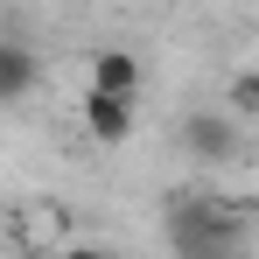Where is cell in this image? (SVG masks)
Wrapping results in <instances>:
<instances>
[{
  "mask_svg": "<svg viewBox=\"0 0 259 259\" xmlns=\"http://www.w3.org/2000/svg\"><path fill=\"white\" fill-rule=\"evenodd\" d=\"M224 112H231V119H252V112H259V77H252V70H238V77H231Z\"/></svg>",
  "mask_w": 259,
  "mask_h": 259,
  "instance_id": "8992f818",
  "label": "cell"
},
{
  "mask_svg": "<svg viewBox=\"0 0 259 259\" xmlns=\"http://www.w3.org/2000/svg\"><path fill=\"white\" fill-rule=\"evenodd\" d=\"M84 91L140 98V56H133V49H98V56H91V84H84Z\"/></svg>",
  "mask_w": 259,
  "mask_h": 259,
  "instance_id": "277c9868",
  "label": "cell"
},
{
  "mask_svg": "<svg viewBox=\"0 0 259 259\" xmlns=\"http://www.w3.org/2000/svg\"><path fill=\"white\" fill-rule=\"evenodd\" d=\"M84 133H91V140H105V147H119V140L133 133V98L84 91Z\"/></svg>",
  "mask_w": 259,
  "mask_h": 259,
  "instance_id": "3957f363",
  "label": "cell"
},
{
  "mask_svg": "<svg viewBox=\"0 0 259 259\" xmlns=\"http://www.w3.org/2000/svg\"><path fill=\"white\" fill-rule=\"evenodd\" d=\"M175 259H245V252H175Z\"/></svg>",
  "mask_w": 259,
  "mask_h": 259,
  "instance_id": "ba28073f",
  "label": "cell"
},
{
  "mask_svg": "<svg viewBox=\"0 0 259 259\" xmlns=\"http://www.w3.org/2000/svg\"><path fill=\"white\" fill-rule=\"evenodd\" d=\"M63 259H112V252H98V245H70Z\"/></svg>",
  "mask_w": 259,
  "mask_h": 259,
  "instance_id": "52a82bcc",
  "label": "cell"
},
{
  "mask_svg": "<svg viewBox=\"0 0 259 259\" xmlns=\"http://www.w3.org/2000/svg\"><path fill=\"white\" fill-rule=\"evenodd\" d=\"M175 252H238V217H217V210H175Z\"/></svg>",
  "mask_w": 259,
  "mask_h": 259,
  "instance_id": "6da1fadb",
  "label": "cell"
},
{
  "mask_svg": "<svg viewBox=\"0 0 259 259\" xmlns=\"http://www.w3.org/2000/svg\"><path fill=\"white\" fill-rule=\"evenodd\" d=\"M182 133H189V147H196L203 161H238V154H245V133H238L231 112H196Z\"/></svg>",
  "mask_w": 259,
  "mask_h": 259,
  "instance_id": "7a4b0ae2",
  "label": "cell"
},
{
  "mask_svg": "<svg viewBox=\"0 0 259 259\" xmlns=\"http://www.w3.org/2000/svg\"><path fill=\"white\" fill-rule=\"evenodd\" d=\"M28 91H35V49L0 42V105H21Z\"/></svg>",
  "mask_w": 259,
  "mask_h": 259,
  "instance_id": "5b68a950",
  "label": "cell"
}]
</instances>
